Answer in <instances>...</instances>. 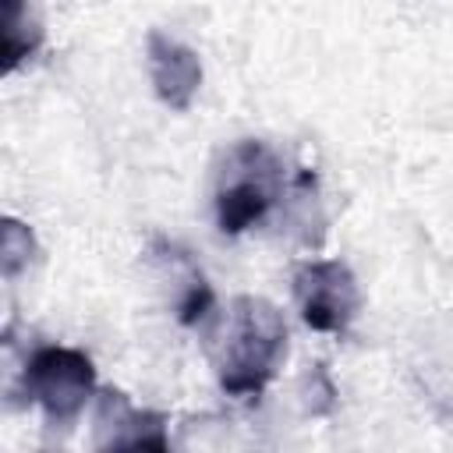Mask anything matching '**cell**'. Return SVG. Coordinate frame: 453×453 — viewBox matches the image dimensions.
<instances>
[{"label":"cell","instance_id":"obj_2","mask_svg":"<svg viewBox=\"0 0 453 453\" xmlns=\"http://www.w3.org/2000/svg\"><path fill=\"white\" fill-rule=\"evenodd\" d=\"M283 195V166L269 145L244 138L226 152L216 180V223L223 234H244L262 223Z\"/></svg>","mask_w":453,"mask_h":453},{"label":"cell","instance_id":"obj_4","mask_svg":"<svg viewBox=\"0 0 453 453\" xmlns=\"http://www.w3.org/2000/svg\"><path fill=\"white\" fill-rule=\"evenodd\" d=\"M294 297L304 326L315 333H343L361 308V290L347 262L315 258L294 273Z\"/></svg>","mask_w":453,"mask_h":453},{"label":"cell","instance_id":"obj_7","mask_svg":"<svg viewBox=\"0 0 453 453\" xmlns=\"http://www.w3.org/2000/svg\"><path fill=\"white\" fill-rule=\"evenodd\" d=\"M42 46V28L28 0H4V71H18Z\"/></svg>","mask_w":453,"mask_h":453},{"label":"cell","instance_id":"obj_1","mask_svg":"<svg viewBox=\"0 0 453 453\" xmlns=\"http://www.w3.org/2000/svg\"><path fill=\"white\" fill-rule=\"evenodd\" d=\"M287 357V322L265 297L241 294L212 336V368L230 396H258Z\"/></svg>","mask_w":453,"mask_h":453},{"label":"cell","instance_id":"obj_9","mask_svg":"<svg viewBox=\"0 0 453 453\" xmlns=\"http://www.w3.org/2000/svg\"><path fill=\"white\" fill-rule=\"evenodd\" d=\"M209 311H212V287L205 283V276L198 269H191L180 304H177V319H180V326H198Z\"/></svg>","mask_w":453,"mask_h":453},{"label":"cell","instance_id":"obj_8","mask_svg":"<svg viewBox=\"0 0 453 453\" xmlns=\"http://www.w3.org/2000/svg\"><path fill=\"white\" fill-rule=\"evenodd\" d=\"M39 255L35 234L28 223L4 216V230H0V273L4 280H14L21 269H28V262Z\"/></svg>","mask_w":453,"mask_h":453},{"label":"cell","instance_id":"obj_6","mask_svg":"<svg viewBox=\"0 0 453 453\" xmlns=\"http://www.w3.org/2000/svg\"><path fill=\"white\" fill-rule=\"evenodd\" d=\"M145 57H149V78H152L159 103H166L170 110H188L195 103L198 85H202L198 53L191 46L170 39L166 32L152 28L149 42H145Z\"/></svg>","mask_w":453,"mask_h":453},{"label":"cell","instance_id":"obj_5","mask_svg":"<svg viewBox=\"0 0 453 453\" xmlns=\"http://www.w3.org/2000/svg\"><path fill=\"white\" fill-rule=\"evenodd\" d=\"M96 449H166V414L138 411L127 393L103 389L96 400Z\"/></svg>","mask_w":453,"mask_h":453},{"label":"cell","instance_id":"obj_3","mask_svg":"<svg viewBox=\"0 0 453 453\" xmlns=\"http://www.w3.org/2000/svg\"><path fill=\"white\" fill-rule=\"evenodd\" d=\"M21 386L42 407L50 432H67L96 393V368L85 350L50 343L32 350L21 368Z\"/></svg>","mask_w":453,"mask_h":453}]
</instances>
